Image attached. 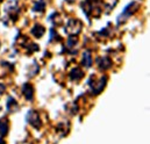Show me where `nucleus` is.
I'll use <instances>...</instances> for the list:
<instances>
[{"label": "nucleus", "instance_id": "nucleus-1", "mask_svg": "<svg viewBox=\"0 0 150 144\" xmlns=\"http://www.w3.org/2000/svg\"><path fill=\"white\" fill-rule=\"evenodd\" d=\"M83 12L85 13L86 18H91L92 15H94L96 18H98L101 13V2L99 0H84L80 5Z\"/></svg>", "mask_w": 150, "mask_h": 144}, {"label": "nucleus", "instance_id": "nucleus-2", "mask_svg": "<svg viewBox=\"0 0 150 144\" xmlns=\"http://www.w3.org/2000/svg\"><path fill=\"white\" fill-rule=\"evenodd\" d=\"M106 83H107V76H103L101 78H99L97 80L94 79V76H92L90 78V80L87 81V84L90 86V90H91V93L93 95H97L100 92H103V90L106 86Z\"/></svg>", "mask_w": 150, "mask_h": 144}, {"label": "nucleus", "instance_id": "nucleus-12", "mask_svg": "<svg viewBox=\"0 0 150 144\" xmlns=\"http://www.w3.org/2000/svg\"><path fill=\"white\" fill-rule=\"evenodd\" d=\"M44 32H45V28H44L42 25H40V23H36V25L32 28V34L35 36L36 38L42 37L43 34H44Z\"/></svg>", "mask_w": 150, "mask_h": 144}, {"label": "nucleus", "instance_id": "nucleus-11", "mask_svg": "<svg viewBox=\"0 0 150 144\" xmlns=\"http://www.w3.org/2000/svg\"><path fill=\"white\" fill-rule=\"evenodd\" d=\"M8 126H9V123L6 117L0 119V136L1 137L6 136V134L8 133Z\"/></svg>", "mask_w": 150, "mask_h": 144}, {"label": "nucleus", "instance_id": "nucleus-17", "mask_svg": "<svg viewBox=\"0 0 150 144\" xmlns=\"http://www.w3.org/2000/svg\"><path fill=\"white\" fill-rule=\"evenodd\" d=\"M5 88H6V87H5L2 84H0V95H2V94L5 93Z\"/></svg>", "mask_w": 150, "mask_h": 144}, {"label": "nucleus", "instance_id": "nucleus-5", "mask_svg": "<svg viewBox=\"0 0 150 144\" xmlns=\"http://www.w3.org/2000/svg\"><path fill=\"white\" fill-rule=\"evenodd\" d=\"M26 121H27L30 126H33L34 128H38V129H40L41 126H42V121H41V119H40V116H38V113L35 112V110H33V109H30V110L27 113V115H26Z\"/></svg>", "mask_w": 150, "mask_h": 144}, {"label": "nucleus", "instance_id": "nucleus-9", "mask_svg": "<svg viewBox=\"0 0 150 144\" xmlns=\"http://www.w3.org/2000/svg\"><path fill=\"white\" fill-rule=\"evenodd\" d=\"M92 55L90 51H84L83 56H81V64L85 68H91L92 66Z\"/></svg>", "mask_w": 150, "mask_h": 144}, {"label": "nucleus", "instance_id": "nucleus-6", "mask_svg": "<svg viewBox=\"0 0 150 144\" xmlns=\"http://www.w3.org/2000/svg\"><path fill=\"white\" fill-rule=\"evenodd\" d=\"M97 65L100 70H108L112 66V61L108 57H98L97 58Z\"/></svg>", "mask_w": 150, "mask_h": 144}, {"label": "nucleus", "instance_id": "nucleus-4", "mask_svg": "<svg viewBox=\"0 0 150 144\" xmlns=\"http://www.w3.org/2000/svg\"><path fill=\"white\" fill-rule=\"evenodd\" d=\"M65 32L69 34V35H75L77 36L80 30H81V22L79 20H76V19H71L68 21L67 26H65Z\"/></svg>", "mask_w": 150, "mask_h": 144}, {"label": "nucleus", "instance_id": "nucleus-7", "mask_svg": "<svg viewBox=\"0 0 150 144\" xmlns=\"http://www.w3.org/2000/svg\"><path fill=\"white\" fill-rule=\"evenodd\" d=\"M22 93L25 95V98L28 100V101H32L33 98H34V87L32 84L29 83H26L23 86H22Z\"/></svg>", "mask_w": 150, "mask_h": 144}, {"label": "nucleus", "instance_id": "nucleus-8", "mask_svg": "<svg viewBox=\"0 0 150 144\" xmlns=\"http://www.w3.org/2000/svg\"><path fill=\"white\" fill-rule=\"evenodd\" d=\"M67 48L69 50L70 54H77V49H78V38L77 36L74 37V35H71L68 40V43H67Z\"/></svg>", "mask_w": 150, "mask_h": 144}, {"label": "nucleus", "instance_id": "nucleus-15", "mask_svg": "<svg viewBox=\"0 0 150 144\" xmlns=\"http://www.w3.org/2000/svg\"><path fill=\"white\" fill-rule=\"evenodd\" d=\"M52 40H57V41H61L62 40V37L57 34V32L56 30H54V29H50V40H49V42H51Z\"/></svg>", "mask_w": 150, "mask_h": 144}, {"label": "nucleus", "instance_id": "nucleus-16", "mask_svg": "<svg viewBox=\"0 0 150 144\" xmlns=\"http://www.w3.org/2000/svg\"><path fill=\"white\" fill-rule=\"evenodd\" d=\"M99 35L101 36V37H108L110 36V34H111V30H110V26H107L106 28H104L100 33H98Z\"/></svg>", "mask_w": 150, "mask_h": 144}, {"label": "nucleus", "instance_id": "nucleus-3", "mask_svg": "<svg viewBox=\"0 0 150 144\" xmlns=\"http://www.w3.org/2000/svg\"><path fill=\"white\" fill-rule=\"evenodd\" d=\"M139 9V4L137 2H135V1H132L130 4H128L127 6H126V8L122 11V13L119 15V18H117V20H116V22H117V25H121V23H123L128 18H130L136 11Z\"/></svg>", "mask_w": 150, "mask_h": 144}, {"label": "nucleus", "instance_id": "nucleus-14", "mask_svg": "<svg viewBox=\"0 0 150 144\" xmlns=\"http://www.w3.org/2000/svg\"><path fill=\"white\" fill-rule=\"evenodd\" d=\"M33 9H34V12H43L45 9V2H44V0H38V2H35Z\"/></svg>", "mask_w": 150, "mask_h": 144}, {"label": "nucleus", "instance_id": "nucleus-10", "mask_svg": "<svg viewBox=\"0 0 150 144\" xmlns=\"http://www.w3.org/2000/svg\"><path fill=\"white\" fill-rule=\"evenodd\" d=\"M69 77H70V79L71 80H79L80 78H83L84 77V72L81 69H79V68H75V69H72L71 71H70V74H69Z\"/></svg>", "mask_w": 150, "mask_h": 144}, {"label": "nucleus", "instance_id": "nucleus-13", "mask_svg": "<svg viewBox=\"0 0 150 144\" xmlns=\"http://www.w3.org/2000/svg\"><path fill=\"white\" fill-rule=\"evenodd\" d=\"M18 109H19V105H18L16 100L13 99L12 97H9L8 100H7V110H8L9 113H14V112H16Z\"/></svg>", "mask_w": 150, "mask_h": 144}]
</instances>
